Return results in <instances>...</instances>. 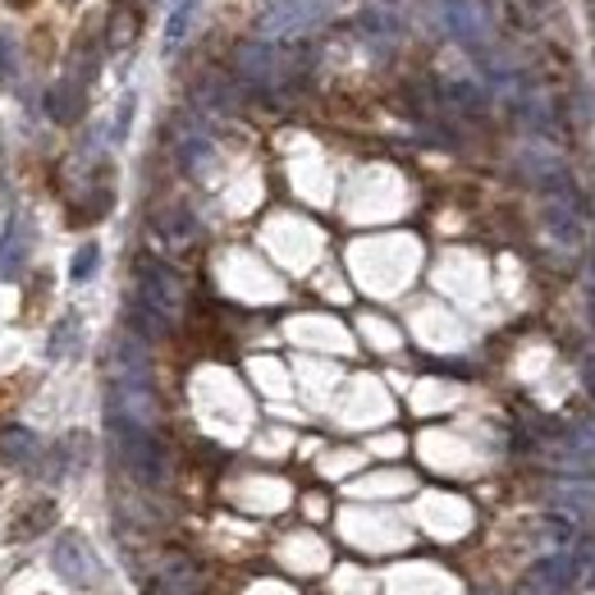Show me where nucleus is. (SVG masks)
<instances>
[{"mask_svg":"<svg viewBox=\"0 0 595 595\" xmlns=\"http://www.w3.org/2000/svg\"><path fill=\"white\" fill-rule=\"evenodd\" d=\"M179 307H184V284H179V275L165 262H157V256H142L138 262L134 325L147 334V340H157V334L170 330V321L179 317Z\"/></svg>","mask_w":595,"mask_h":595,"instance_id":"nucleus-1","label":"nucleus"},{"mask_svg":"<svg viewBox=\"0 0 595 595\" xmlns=\"http://www.w3.org/2000/svg\"><path fill=\"white\" fill-rule=\"evenodd\" d=\"M119 454H124V468L134 472L142 485H161L165 481V449L161 439L151 435L142 422H128L119 426Z\"/></svg>","mask_w":595,"mask_h":595,"instance_id":"nucleus-2","label":"nucleus"},{"mask_svg":"<svg viewBox=\"0 0 595 595\" xmlns=\"http://www.w3.org/2000/svg\"><path fill=\"white\" fill-rule=\"evenodd\" d=\"M577 577H582V568H577L573 554H550L527 573L523 595H568L577 586Z\"/></svg>","mask_w":595,"mask_h":595,"instance_id":"nucleus-3","label":"nucleus"},{"mask_svg":"<svg viewBox=\"0 0 595 595\" xmlns=\"http://www.w3.org/2000/svg\"><path fill=\"white\" fill-rule=\"evenodd\" d=\"M540 220H546L550 239L563 243V248H577L582 234H586L582 211H577V202H573V193H568V188H559V193L546 197V206H540Z\"/></svg>","mask_w":595,"mask_h":595,"instance_id":"nucleus-4","label":"nucleus"},{"mask_svg":"<svg viewBox=\"0 0 595 595\" xmlns=\"http://www.w3.org/2000/svg\"><path fill=\"white\" fill-rule=\"evenodd\" d=\"M50 563H56V573L69 586H92L96 582V563H92V554L79 536H60V546L50 550Z\"/></svg>","mask_w":595,"mask_h":595,"instance_id":"nucleus-5","label":"nucleus"},{"mask_svg":"<svg viewBox=\"0 0 595 595\" xmlns=\"http://www.w3.org/2000/svg\"><path fill=\"white\" fill-rule=\"evenodd\" d=\"M142 33V14L134 0H115L111 5V19H106V46L111 50H124V46H134Z\"/></svg>","mask_w":595,"mask_h":595,"instance_id":"nucleus-6","label":"nucleus"},{"mask_svg":"<svg viewBox=\"0 0 595 595\" xmlns=\"http://www.w3.org/2000/svg\"><path fill=\"white\" fill-rule=\"evenodd\" d=\"M157 234L170 243V248H184V243H193V234H197V220L184 211V206H170V211H157Z\"/></svg>","mask_w":595,"mask_h":595,"instance_id":"nucleus-7","label":"nucleus"},{"mask_svg":"<svg viewBox=\"0 0 595 595\" xmlns=\"http://www.w3.org/2000/svg\"><path fill=\"white\" fill-rule=\"evenodd\" d=\"M46 111H50V119L73 124V119L83 115V88H79V83H60V88H50V92H46Z\"/></svg>","mask_w":595,"mask_h":595,"instance_id":"nucleus-8","label":"nucleus"},{"mask_svg":"<svg viewBox=\"0 0 595 595\" xmlns=\"http://www.w3.org/2000/svg\"><path fill=\"white\" fill-rule=\"evenodd\" d=\"M445 14H449L454 33H458L462 42H477V37L485 33V19H481V10L472 5V0H445Z\"/></svg>","mask_w":595,"mask_h":595,"instance_id":"nucleus-9","label":"nucleus"},{"mask_svg":"<svg viewBox=\"0 0 595 595\" xmlns=\"http://www.w3.org/2000/svg\"><path fill=\"white\" fill-rule=\"evenodd\" d=\"M50 523H56V504H46V500H42V504H33V508L23 513L19 523L10 527V536H14V540H28V536H37V531H42V527H50Z\"/></svg>","mask_w":595,"mask_h":595,"instance_id":"nucleus-10","label":"nucleus"},{"mask_svg":"<svg viewBox=\"0 0 595 595\" xmlns=\"http://www.w3.org/2000/svg\"><path fill=\"white\" fill-rule=\"evenodd\" d=\"M193 14H197V0H179V5H174L170 23H165V42H170V46L188 37V28H193Z\"/></svg>","mask_w":595,"mask_h":595,"instance_id":"nucleus-11","label":"nucleus"},{"mask_svg":"<svg viewBox=\"0 0 595 595\" xmlns=\"http://www.w3.org/2000/svg\"><path fill=\"white\" fill-rule=\"evenodd\" d=\"M96 262H101V252L88 243V248H79V256H73V279H88L92 271H96Z\"/></svg>","mask_w":595,"mask_h":595,"instance_id":"nucleus-12","label":"nucleus"},{"mask_svg":"<svg viewBox=\"0 0 595 595\" xmlns=\"http://www.w3.org/2000/svg\"><path fill=\"white\" fill-rule=\"evenodd\" d=\"M582 376H586V390L595 394V353H586V362H582Z\"/></svg>","mask_w":595,"mask_h":595,"instance_id":"nucleus-13","label":"nucleus"}]
</instances>
